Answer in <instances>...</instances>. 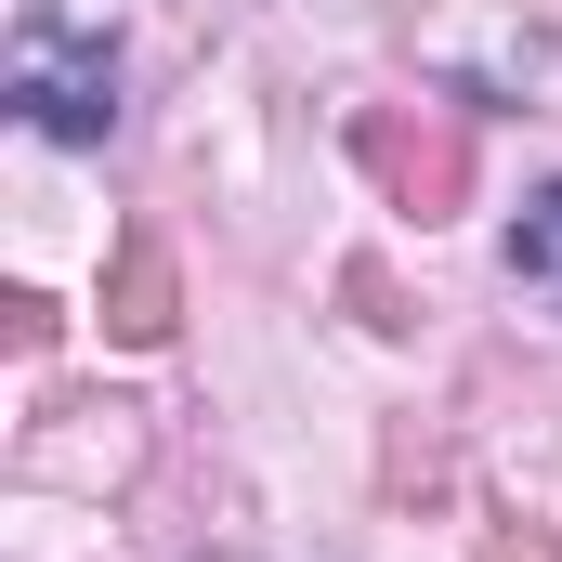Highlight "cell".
<instances>
[{
	"instance_id": "1",
	"label": "cell",
	"mask_w": 562,
	"mask_h": 562,
	"mask_svg": "<svg viewBox=\"0 0 562 562\" xmlns=\"http://www.w3.org/2000/svg\"><path fill=\"white\" fill-rule=\"evenodd\" d=\"M13 119L53 132V144H105V119H119V53L79 40L66 13H26V40H13Z\"/></svg>"
},
{
	"instance_id": "2",
	"label": "cell",
	"mask_w": 562,
	"mask_h": 562,
	"mask_svg": "<svg viewBox=\"0 0 562 562\" xmlns=\"http://www.w3.org/2000/svg\"><path fill=\"white\" fill-rule=\"evenodd\" d=\"M353 157H367V183L406 210V223H445L458 196H471V132L458 119H406V105H367L353 119Z\"/></svg>"
},
{
	"instance_id": "3",
	"label": "cell",
	"mask_w": 562,
	"mask_h": 562,
	"mask_svg": "<svg viewBox=\"0 0 562 562\" xmlns=\"http://www.w3.org/2000/svg\"><path fill=\"white\" fill-rule=\"evenodd\" d=\"M170 314H183L170 236H157V223H132V236H119V276H105V340H170Z\"/></svg>"
},
{
	"instance_id": "4",
	"label": "cell",
	"mask_w": 562,
	"mask_h": 562,
	"mask_svg": "<svg viewBox=\"0 0 562 562\" xmlns=\"http://www.w3.org/2000/svg\"><path fill=\"white\" fill-rule=\"evenodd\" d=\"M510 276L537 288V301H562V183L524 196V223H510Z\"/></svg>"
},
{
	"instance_id": "5",
	"label": "cell",
	"mask_w": 562,
	"mask_h": 562,
	"mask_svg": "<svg viewBox=\"0 0 562 562\" xmlns=\"http://www.w3.org/2000/svg\"><path fill=\"white\" fill-rule=\"evenodd\" d=\"M484 562H562V550L537 537V524H497V537H484Z\"/></svg>"
}]
</instances>
